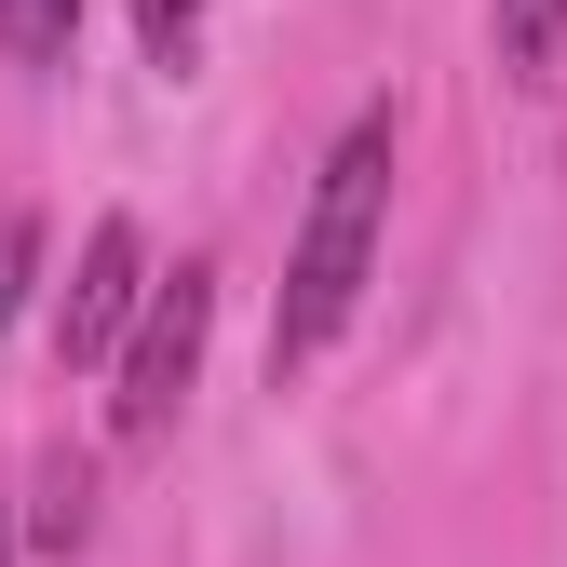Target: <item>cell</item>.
I'll return each mask as SVG.
<instances>
[{
    "label": "cell",
    "instance_id": "1",
    "mask_svg": "<svg viewBox=\"0 0 567 567\" xmlns=\"http://www.w3.org/2000/svg\"><path fill=\"white\" fill-rule=\"evenodd\" d=\"M392 163H405V122L392 109H351L338 150L298 203V244H284V298H270V379L324 365V351L351 338V311H365L379 284V230H392Z\"/></svg>",
    "mask_w": 567,
    "mask_h": 567
},
{
    "label": "cell",
    "instance_id": "2",
    "mask_svg": "<svg viewBox=\"0 0 567 567\" xmlns=\"http://www.w3.org/2000/svg\"><path fill=\"white\" fill-rule=\"evenodd\" d=\"M203 338H217V257H176V270L150 284V311H135L122 365H109V433H122V446H163L176 419H189Z\"/></svg>",
    "mask_w": 567,
    "mask_h": 567
},
{
    "label": "cell",
    "instance_id": "3",
    "mask_svg": "<svg viewBox=\"0 0 567 567\" xmlns=\"http://www.w3.org/2000/svg\"><path fill=\"white\" fill-rule=\"evenodd\" d=\"M150 230L135 217H95L82 230V257H68V298H54V365L68 379H109L122 365V338H135V311H150Z\"/></svg>",
    "mask_w": 567,
    "mask_h": 567
},
{
    "label": "cell",
    "instance_id": "4",
    "mask_svg": "<svg viewBox=\"0 0 567 567\" xmlns=\"http://www.w3.org/2000/svg\"><path fill=\"white\" fill-rule=\"evenodd\" d=\"M28 540H41V554H82V540H95V460H82V446H41V460H28Z\"/></svg>",
    "mask_w": 567,
    "mask_h": 567
},
{
    "label": "cell",
    "instance_id": "5",
    "mask_svg": "<svg viewBox=\"0 0 567 567\" xmlns=\"http://www.w3.org/2000/svg\"><path fill=\"white\" fill-rule=\"evenodd\" d=\"M486 41H501L514 82H554V54H567V0H486Z\"/></svg>",
    "mask_w": 567,
    "mask_h": 567
},
{
    "label": "cell",
    "instance_id": "6",
    "mask_svg": "<svg viewBox=\"0 0 567 567\" xmlns=\"http://www.w3.org/2000/svg\"><path fill=\"white\" fill-rule=\"evenodd\" d=\"M122 14H135V54H150L163 82L203 68V14H217V0H122Z\"/></svg>",
    "mask_w": 567,
    "mask_h": 567
},
{
    "label": "cell",
    "instance_id": "7",
    "mask_svg": "<svg viewBox=\"0 0 567 567\" xmlns=\"http://www.w3.org/2000/svg\"><path fill=\"white\" fill-rule=\"evenodd\" d=\"M68 41H82V0H0V54L14 68H68Z\"/></svg>",
    "mask_w": 567,
    "mask_h": 567
},
{
    "label": "cell",
    "instance_id": "8",
    "mask_svg": "<svg viewBox=\"0 0 567 567\" xmlns=\"http://www.w3.org/2000/svg\"><path fill=\"white\" fill-rule=\"evenodd\" d=\"M28 284H41V217H28V203H0V324L28 311Z\"/></svg>",
    "mask_w": 567,
    "mask_h": 567
},
{
    "label": "cell",
    "instance_id": "9",
    "mask_svg": "<svg viewBox=\"0 0 567 567\" xmlns=\"http://www.w3.org/2000/svg\"><path fill=\"white\" fill-rule=\"evenodd\" d=\"M0 567H14V514H0Z\"/></svg>",
    "mask_w": 567,
    "mask_h": 567
}]
</instances>
